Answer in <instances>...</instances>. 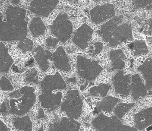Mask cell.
<instances>
[{"label": "cell", "instance_id": "obj_1", "mask_svg": "<svg viewBox=\"0 0 152 131\" xmlns=\"http://www.w3.org/2000/svg\"><path fill=\"white\" fill-rule=\"evenodd\" d=\"M58 0H33L30 10L33 13L47 17L58 3Z\"/></svg>", "mask_w": 152, "mask_h": 131}, {"label": "cell", "instance_id": "obj_2", "mask_svg": "<svg viewBox=\"0 0 152 131\" xmlns=\"http://www.w3.org/2000/svg\"><path fill=\"white\" fill-rule=\"evenodd\" d=\"M29 29L34 35L40 36L45 33L46 27L41 18L35 17L31 21Z\"/></svg>", "mask_w": 152, "mask_h": 131}, {"label": "cell", "instance_id": "obj_3", "mask_svg": "<svg viewBox=\"0 0 152 131\" xmlns=\"http://www.w3.org/2000/svg\"><path fill=\"white\" fill-rule=\"evenodd\" d=\"M95 1H98V0H95Z\"/></svg>", "mask_w": 152, "mask_h": 131}]
</instances>
